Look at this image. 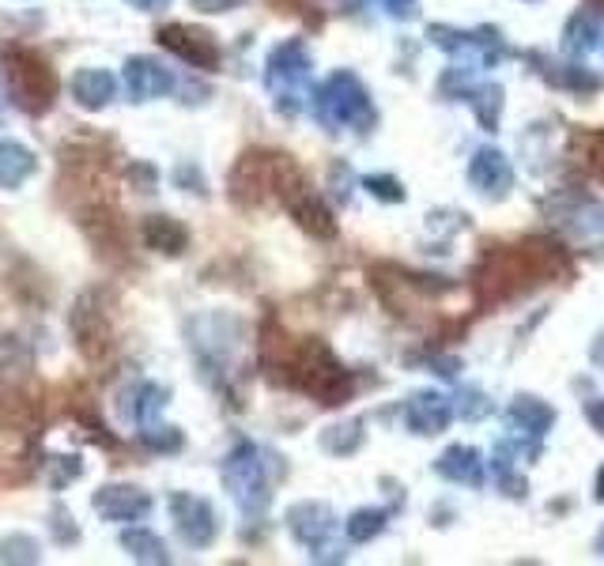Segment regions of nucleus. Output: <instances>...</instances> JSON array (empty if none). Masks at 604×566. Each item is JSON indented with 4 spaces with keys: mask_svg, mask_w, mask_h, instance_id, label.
Wrapping results in <instances>:
<instances>
[{
    "mask_svg": "<svg viewBox=\"0 0 604 566\" xmlns=\"http://www.w3.org/2000/svg\"><path fill=\"white\" fill-rule=\"evenodd\" d=\"M35 170H38V159L31 147L15 144V141H0V189L23 185Z\"/></svg>",
    "mask_w": 604,
    "mask_h": 566,
    "instance_id": "2eb2a0df",
    "label": "nucleus"
},
{
    "mask_svg": "<svg viewBox=\"0 0 604 566\" xmlns=\"http://www.w3.org/2000/svg\"><path fill=\"white\" fill-rule=\"evenodd\" d=\"M170 400V393L162 389V385H155V382H136V385H129L125 393L118 397V408H121V416H125L129 423H152L155 416L162 412V405Z\"/></svg>",
    "mask_w": 604,
    "mask_h": 566,
    "instance_id": "f8f14e48",
    "label": "nucleus"
},
{
    "mask_svg": "<svg viewBox=\"0 0 604 566\" xmlns=\"http://www.w3.org/2000/svg\"><path fill=\"white\" fill-rule=\"evenodd\" d=\"M129 182L141 189V193H155V185H159V174H155L152 162H133V167H129Z\"/></svg>",
    "mask_w": 604,
    "mask_h": 566,
    "instance_id": "cd10ccee",
    "label": "nucleus"
},
{
    "mask_svg": "<svg viewBox=\"0 0 604 566\" xmlns=\"http://www.w3.org/2000/svg\"><path fill=\"white\" fill-rule=\"evenodd\" d=\"M306 76H310V53L299 38H288V43H280L268 53L265 84L283 113H299V95H302Z\"/></svg>",
    "mask_w": 604,
    "mask_h": 566,
    "instance_id": "f03ea898",
    "label": "nucleus"
},
{
    "mask_svg": "<svg viewBox=\"0 0 604 566\" xmlns=\"http://www.w3.org/2000/svg\"><path fill=\"white\" fill-rule=\"evenodd\" d=\"M125 87L136 103H144V98H159V95L174 92V76H170V69H162L159 61H152V57H129Z\"/></svg>",
    "mask_w": 604,
    "mask_h": 566,
    "instance_id": "9d476101",
    "label": "nucleus"
},
{
    "mask_svg": "<svg viewBox=\"0 0 604 566\" xmlns=\"http://www.w3.org/2000/svg\"><path fill=\"white\" fill-rule=\"evenodd\" d=\"M246 0H193L197 12H208V15H219V12H231V8H242Z\"/></svg>",
    "mask_w": 604,
    "mask_h": 566,
    "instance_id": "7c9ffc66",
    "label": "nucleus"
},
{
    "mask_svg": "<svg viewBox=\"0 0 604 566\" xmlns=\"http://www.w3.org/2000/svg\"><path fill=\"white\" fill-rule=\"evenodd\" d=\"M366 189H371L378 201H401V182H394V178H382V174H371L366 178Z\"/></svg>",
    "mask_w": 604,
    "mask_h": 566,
    "instance_id": "c85d7f7f",
    "label": "nucleus"
},
{
    "mask_svg": "<svg viewBox=\"0 0 604 566\" xmlns=\"http://www.w3.org/2000/svg\"><path fill=\"white\" fill-rule=\"evenodd\" d=\"M170 518H174V529L182 532L185 544L193 547H208L216 540V514L204 503L201 495H190V491H174L170 495Z\"/></svg>",
    "mask_w": 604,
    "mask_h": 566,
    "instance_id": "6e6552de",
    "label": "nucleus"
},
{
    "mask_svg": "<svg viewBox=\"0 0 604 566\" xmlns=\"http://www.w3.org/2000/svg\"><path fill=\"white\" fill-rule=\"evenodd\" d=\"M141 238L148 250L167 253V257H178V253L190 250V231H185V224H178V219H170V216H144Z\"/></svg>",
    "mask_w": 604,
    "mask_h": 566,
    "instance_id": "ddd939ff",
    "label": "nucleus"
},
{
    "mask_svg": "<svg viewBox=\"0 0 604 566\" xmlns=\"http://www.w3.org/2000/svg\"><path fill=\"white\" fill-rule=\"evenodd\" d=\"M95 510L106 521H136L152 510V498L148 491L133 487V483H106L95 491Z\"/></svg>",
    "mask_w": 604,
    "mask_h": 566,
    "instance_id": "1a4fd4ad",
    "label": "nucleus"
},
{
    "mask_svg": "<svg viewBox=\"0 0 604 566\" xmlns=\"http://www.w3.org/2000/svg\"><path fill=\"white\" fill-rule=\"evenodd\" d=\"M389 15H397V20H404V15L415 12V0H386Z\"/></svg>",
    "mask_w": 604,
    "mask_h": 566,
    "instance_id": "2f4dec72",
    "label": "nucleus"
},
{
    "mask_svg": "<svg viewBox=\"0 0 604 566\" xmlns=\"http://www.w3.org/2000/svg\"><path fill=\"white\" fill-rule=\"evenodd\" d=\"M50 529H53V540H57V544H72V540L80 537V529L72 525V514L64 510L61 503H57L53 514H50Z\"/></svg>",
    "mask_w": 604,
    "mask_h": 566,
    "instance_id": "bb28decb",
    "label": "nucleus"
},
{
    "mask_svg": "<svg viewBox=\"0 0 604 566\" xmlns=\"http://www.w3.org/2000/svg\"><path fill=\"white\" fill-rule=\"evenodd\" d=\"M317 121L325 125H371V98L352 72H333L325 87L317 92Z\"/></svg>",
    "mask_w": 604,
    "mask_h": 566,
    "instance_id": "20e7f679",
    "label": "nucleus"
},
{
    "mask_svg": "<svg viewBox=\"0 0 604 566\" xmlns=\"http://www.w3.org/2000/svg\"><path fill=\"white\" fill-rule=\"evenodd\" d=\"M31 374V348L20 336H0V385H20Z\"/></svg>",
    "mask_w": 604,
    "mask_h": 566,
    "instance_id": "f3484780",
    "label": "nucleus"
},
{
    "mask_svg": "<svg viewBox=\"0 0 604 566\" xmlns=\"http://www.w3.org/2000/svg\"><path fill=\"white\" fill-rule=\"evenodd\" d=\"M133 8H141V12H159V8H167L170 0H129Z\"/></svg>",
    "mask_w": 604,
    "mask_h": 566,
    "instance_id": "473e14b6",
    "label": "nucleus"
},
{
    "mask_svg": "<svg viewBox=\"0 0 604 566\" xmlns=\"http://www.w3.org/2000/svg\"><path fill=\"white\" fill-rule=\"evenodd\" d=\"M288 532L306 547H322V540L333 532V510L322 503H295L288 510Z\"/></svg>",
    "mask_w": 604,
    "mask_h": 566,
    "instance_id": "9b49d317",
    "label": "nucleus"
},
{
    "mask_svg": "<svg viewBox=\"0 0 604 566\" xmlns=\"http://www.w3.org/2000/svg\"><path fill=\"white\" fill-rule=\"evenodd\" d=\"M280 159L283 155H268V152L242 155V159L234 162L231 174H227V193H231V201H239L242 208H257V204L276 189Z\"/></svg>",
    "mask_w": 604,
    "mask_h": 566,
    "instance_id": "39448f33",
    "label": "nucleus"
},
{
    "mask_svg": "<svg viewBox=\"0 0 604 566\" xmlns=\"http://www.w3.org/2000/svg\"><path fill=\"white\" fill-rule=\"evenodd\" d=\"M141 442L155 454H178L185 446L182 431L178 426H162V423H141Z\"/></svg>",
    "mask_w": 604,
    "mask_h": 566,
    "instance_id": "5701e85b",
    "label": "nucleus"
},
{
    "mask_svg": "<svg viewBox=\"0 0 604 566\" xmlns=\"http://www.w3.org/2000/svg\"><path fill=\"white\" fill-rule=\"evenodd\" d=\"M76 475H84V461L80 457H50V487L64 491Z\"/></svg>",
    "mask_w": 604,
    "mask_h": 566,
    "instance_id": "a878e982",
    "label": "nucleus"
},
{
    "mask_svg": "<svg viewBox=\"0 0 604 566\" xmlns=\"http://www.w3.org/2000/svg\"><path fill=\"white\" fill-rule=\"evenodd\" d=\"M438 472L450 475V480L476 483L480 480V461H476V454H472V449L457 446V449H450V454L443 457V461H438Z\"/></svg>",
    "mask_w": 604,
    "mask_h": 566,
    "instance_id": "412c9836",
    "label": "nucleus"
},
{
    "mask_svg": "<svg viewBox=\"0 0 604 566\" xmlns=\"http://www.w3.org/2000/svg\"><path fill=\"white\" fill-rule=\"evenodd\" d=\"M382 529H386V514L382 510H359V514H352V521H348V537H352L355 544L374 540Z\"/></svg>",
    "mask_w": 604,
    "mask_h": 566,
    "instance_id": "393cba45",
    "label": "nucleus"
},
{
    "mask_svg": "<svg viewBox=\"0 0 604 566\" xmlns=\"http://www.w3.org/2000/svg\"><path fill=\"white\" fill-rule=\"evenodd\" d=\"M359 442H363V423H337V426H329V431L322 434V446L329 449V454H337V457L359 449Z\"/></svg>",
    "mask_w": 604,
    "mask_h": 566,
    "instance_id": "b1692460",
    "label": "nucleus"
},
{
    "mask_svg": "<svg viewBox=\"0 0 604 566\" xmlns=\"http://www.w3.org/2000/svg\"><path fill=\"white\" fill-rule=\"evenodd\" d=\"M224 483L227 491L234 495V503L242 506L246 514H265L268 510V475H265V461H261V449L242 442L231 457L224 461Z\"/></svg>",
    "mask_w": 604,
    "mask_h": 566,
    "instance_id": "7ed1b4c3",
    "label": "nucleus"
},
{
    "mask_svg": "<svg viewBox=\"0 0 604 566\" xmlns=\"http://www.w3.org/2000/svg\"><path fill=\"white\" fill-rule=\"evenodd\" d=\"M0 423L12 426V431H35V426L43 423V416H38L35 400L20 397V393H8V397L0 400Z\"/></svg>",
    "mask_w": 604,
    "mask_h": 566,
    "instance_id": "6ab92c4d",
    "label": "nucleus"
},
{
    "mask_svg": "<svg viewBox=\"0 0 604 566\" xmlns=\"http://www.w3.org/2000/svg\"><path fill=\"white\" fill-rule=\"evenodd\" d=\"M113 95H118V80L106 69H80L72 76V98L84 110H102V106L113 103Z\"/></svg>",
    "mask_w": 604,
    "mask_h": 566,
    "instance_id": "4468645a",
    "label": "nucleus"
},
{
    "mask_svg": "<svg viewBox=\"0 0 604 566\" xmlns=\"http://www.w3.org/2000/svg\"><path fill=\"white\" fill-rule=\"evenodd\" d=\"M4 80H8V92H12V103L20 106L23 113H46L57 98V76L53 69L46 64L43 53L35 49H23V46H4Z\"/></svg>",
    "mask_w": 604,
    "mask_h": 566,
    "instance_id": "f257e3e1",
    "label": "nucleus"
},
{
    "mask_svg": "<svg viewBox=\"0 0 604 566\" xmlns=\"http://www.w3.org/2000/svg\"><path fill=\"white\" fill-rule=\"evenodd\" d=\"M72 333H76V348L87 359H102L110 351V310L102 306V291H84L72 306Z\"/></svg>",
    "mask_w": 604,
    "mask_h": 566,
    "instance_id": "423d86ee",
    "label": "nucleus"
},
{
    "mask_svg": "<svg viewBox=\"0 0 604 566\" xmlns=\"http://www.w3.org/2000/svg\"><path fill=\"white\" fill-rule=\"evenodd\" d=\"M506 178H510V170H506V162H503V155H495V152H480L476 155V162H472V182L476 185H484L487 193H499L495 185H506Z\"/></svg>",
    "mask_w": 604,
    "mask_h": 566,
    "instance_id": "aec40b11",
    "label": "nucleus"
},
{
    "mask_svg": "<svg viewBox=\"0 0 604 566\" xmlns=\"http://www.w3.org/2000/svg\"><path fill=\"white\" fill-rule=\"evenodd\" d=\"M43 552H38V540L27 537V532H8L0 540V563H38Z\"/></svg>",
    "mask_w": 604,
    "mask_h": 566,
    "instance_id": "4be33fe9",
    "label": "nucleus"
},
{
    "mask_svg": "<svg viewBox=\"0 0 604 566\" xmlns=\"http://www.w3.org/2000/svg\"><path fill=\"white\" fill-rule=\"evenodd\" d=\"M159 46L170 49L174 57H182L193 69H216L219 64V46L208 31L190 27V23H170V27H159Z\"/></svg>",
    "mask_w": 604,
    "mask_h": 566,
    "instance_id": "0eeeda50",
    "label": "nucleus"
},
{
    "mask_svg": "<svg viewBox=\"0 0 604 566\" xmlns=\"http://www.w3.org/2000/svg\"><path fill=\"white\" fill-rule=\"evenodd\" d=\"M446 420H450V405L443 397H435V393H420L408 405V426L415 434H438L446 426Z\"/></svg>",
    "mask_w": 604,
    "mask_h": 566,
    "instance_id": "dca6fc26",
    "label": "nucleus"
},
{
    "mask_svg": "<svg viewBox=\"0 0 604 566\" xmlns=\"http://www.w3.org/2000/svg\"><path fill=\"white\" fill-rule=\"evenodd\" d=\"M121 547L133 555L136 563H155V566H167L170 563V552L152 529H129L121 532Z\"/></svg>",
    "mask_w": 604,
    "mask_h": 566,
    "instance_id": "a211bd4d",
    "label": "nucleus"
},
{
    "mask_svg": "<svg viewBox=\"0 0 604 566\" xmlns=\"http://www.w3.org/2000/svg\"><path fill=\"white\" fill-rule=\"evenodd\" d=\"M174 182L185 189V193H204V174L197 167H190V162H182V167L174 170Z\"/></svg>",
    "mask_w": 604,
    "mask_h": 566,
    "instance_id": "c756f323",
    "label": "nucleus"
}]
</instances>
